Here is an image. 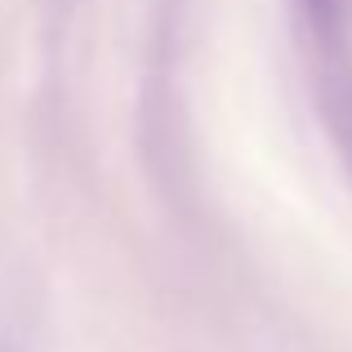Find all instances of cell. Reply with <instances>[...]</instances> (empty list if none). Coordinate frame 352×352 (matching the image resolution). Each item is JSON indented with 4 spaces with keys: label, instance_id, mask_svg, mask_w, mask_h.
Masks as SVG:
<instances>
[{
    "label": "cell",
    "instance_id": "6da1fadb",
    "mask_svg": "<svg viewBox=\"0 0 352 352\" xmlns=\"http://www.w3.org/2000/svg\"><path fill=\"white\" fill-rule=\"evenodd\" d=\"M312 5H317V9H335L339 0H312Z\"/></svg>",
    "mask_w": 352,
    "mask_h": 352
}]
</instances>
